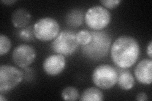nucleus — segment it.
Instances as JSON below:
<instances>
[{
	"mask_svg": "<svg viewBox=\"0 0 152 101\" xmlns=\"http://www.w3.org/2000/svg\"><path fill=\"white\" fill-rule=\"evenodd\" d=\"M99 2L105 8L113 9L119 5L122 1L121 0H101Z\"/></svg>",
	"mask_w": 152,
	"mask_h": 101,
	"instance_id": "nucleus-19",
	"label": "nucleus"
},
{
	"mask_svg": "<svg viewBox=\"0 0 152 101\" xmlns=\"http://www.w3.org/2000/svg\"><path fill=\"white\" fill-rule=\"evenodd\" d=\"M91 41L88 44L83 46V52L88 58L99 60L105 57L111 44V37L104 31L91 32Z\"/></svg>",
	"mask_w": 152,
	"mask_h": 101,
	"instance_id": "nucleus-2",
	"label": "nucleus"
},
{
	"mask_svg": "<svg viewBox=\"0 0 152 101\" xmlns=\"http://www.w3.org/2000/svg\"><path fill=\"white\" fill-rule=\"evenodd\" d=\"M111 20V14L107 8L96 5L89 8L84 15L86 25L94 31H100L108 26Z\"/></svg>",
	"mask_w": 152,
	"mask_h": 101,
	"instance_id": "nucleus-5",
	"label": "nucleus"
},
{
	"mask_svg": "<svg viewBox=\"0 0 152 101\" xmlns=\"http://www.w3.org/2000/svg\"><path fill=\"white\" fill-rule=\"evenodd\" d=\"M104 96L102 91L96 87H89L86 89L80 96L81 101H102Z\"/></svg>",
	"mask_w": 152,
	"mask_h": 101,
	"instance_id": "nucleus-13",
	"label": "nucleus"
},
{
	"mask_svg": "<svg viewBox=\"0 0 152 101\" xmlns=\"http://www.w3.org/2000/svg\"><path fill=\"white\" fill-rule=\"evenodd\" d=\"M34 36L42 42L54 40L60 33V25L55 18L45 17L38 20L33 25Z\"/></svg>",
	"mask_w": 152,
	"mask_h": 101,
	"instance_id": "nucleus-6",
	"label": "nucleus"
},
{
	"mask_svg": "<svg viewBox=\"0 0 152 101\" xmlns=\"http://www.w3.org/2000/svg\"><path fill=\"white\" fill-rule=\"evenodd\" d=\"M135 77L139 83L150 85L152 82V60L143 59L134 69Z\"/></svg>",
	"mask_w": 152,
	"mask_h": 101,
	"instance_id": "nucleus-10",
	"label": "nucleus"
},
{
	"mask_svg": "<svg viewBox=\"0 0 152 101\" xmlns=\"http://www.w3.org/2000/svg\"><path fill=\"white\" fill-rule=\"evenodd\" d=\"M18 37L23 41L32 42L34 41L35 36L34 33V27L27 26L25 28H20L17 32Z\"/></svg>",
	"mask_w": 152,
	"mask_h": 101,
	"instance_id": "nucleus-14",
	"label": "nucleus"
},
{
	"mask_svg": "<svg viewBox=\"0 0 152 101\" xmlns=\"http://www.w3.org/2000/svg\"><path fill=\"white\" fill-rule=\"evenodd\" d=\"M16 0H2L1 3L6 4V5H12L13 3H16Z\"/></svg>",
	"mask_w": 152,
	"mask_h": 101,
	"instance_id": "nucleus-22",
	"label": "nucleus"
},
{
	"mask_svg": "<svg viewBox=\"0 0 152 101\" xmlns=\"http://www.w3.org/2000/svg\"><path fill=\"white\" fill-rule=\"evenodd\" d=\"M136 100L138 101H145L148 100V95L145 92H140L136 96Z\"/></svg>",
	"mask_w": 152,
	"mask_h": 101,
	"instance_id": "nucleus-20",
	"label": "nucleus"
},
{
	"mask_svg": "<svg viewBox=\"0 0 152 101\" xmlns=\"http://www.w3.org/2000/svg\"><path fill=\"white\" fill-rule=\"evenodd\" d=\"M61 97L65 100H76L79 97V91L73 86H67L61 92Z\"/></svg>",
	"mask_w": 152,
	"mask_h": 101,
	"instance_id": "nucleus-15",
	"label": "nucleus"
},
{
	"mask_svg": "<svg viewBox=\"0 0 152 101\" xmlns=\"http://www.w3.org/2000/svg\"><path fill=\"white\" fill-rule=\"evenodd\" d=\"M36 57V52L32 46L26 44L17 46L12 52V59L15 65L22 68L31 65Z\"/></svg>",
	"mask_w": 152,
	"mask_h": 101,
	"instance_id": "nucleus-8",
	"label": "nucleus"
},
{
	"mask_svg": "<svg viewBox=\"0 0 152 101\" xmlns=\"http://www.w3.org/2000/svg\"><path fill=\"white\" fill-rule=\"evenodd\" d=\"M147 54L149 56L150 59H152V41H151L147 47Z\"/></svg>",
	"mask_w": 152,
	"mask_h": 101,
	"instance_id": "nucleus-21",
	"label": "nucleus"
},
{
	"mask_svg": "<svg viewBox=\"0 0 152 101\" xmlns=\"http://www.w3.org/2000/svg\"><path fill=\"white\" fill-rule=\"evenodd\" d=\"M83 12L79 10H73L70 12L67 16V22L72 26H79L83 23Z\"/></svg>",
	"mask_w": 152,
	"mask_h": 101,
	"instance_id": "nucleus-16",
	"label": "nucleus"
},
{
	"mask_svg": "<svg viewBox=\"0 0 152 101\" xmlns=\"http://www.w3.org/2000/svg\"><path fill=\"white\" fill-rule=\"evenodd\" d=\"M79 45L76 33L73 31L66 30L59 33L52 42L51 47L56 53L69 56L74 53Z\"/></svg>",
	"mask_w": 152,
	"mask_h": 101,
	"instance_id": "nucleus-4",
	"label": "nucleus"
},
{
	"mask_svg": "<svg viewBox=\"0 0 152 101\" xmlns=\"http://www.w3.org/2000/svg\"><path fill=\"white\" fill-rule=\"evenodd\" d=\"M118 73L117 85L118 87L124 90H129L133 88L135 81L134 76L127 68H121L115 67Z\"/></svg>",
	"mask_w": 152,
	"mask_h": 101,
	"instance_id": "nucleus-11",
	"label": "nucleus"
},
{
	"mask_svg": "<svg viewBox=\"0 0 152 101\" xmlns=\"http://www.w3.org/2000/svg\"><path fill=\"white\" fill-rule=\"evenodd\" d=\"M140 54L138 42L129 36L118 37L111 47V57L118 68H129L134 65Z\"/></svg>",
	"mask_w": 152,
	"mask_h": 101,
	"instance_id": "nucleus-1",
	"label": "nucleus"
},
{
	"mask_svg": "<svg viewBox=\"0 0 152 101\" xmlns=\"http://www.w3.org/2000/svg\"><path fill=\"white\" fill-rule=\"evenodd\" d=\"M31 20V15L26 9L19 8L13 12L12 15V22L14 27L23 28L27 27Z\"/></svg>",
	"mask_w": 152,
	"mask_h": 101,
	"instance_id": "nucleus-12",
	"label": "nucleus"
},
{
	"mask_svg": "<svg viewBox=\"0 0 152 101\" xmlns=\"http://www.w3.org/2000/svg\"><path fill=\"white\" fill-rule=\"evenodd\" d=\"M0 100L1 101H4V100H7V99H6L5 97H3V96L2 95V94H0Z\"/></svg>",
	"mask_w": 152,
	"mask_h": 101,
	"instance_id": "nucleus-23",
	"label": "nucleus"
},
{
	"mask_svg": "<svg viewBox=\"0 0 152 101\" xmlns=\"http://www.w3.org/2000/svg\"><path fill=\"white\" fill-rule=\"evenodd\" d=\"M66 66V60L64 55L60 54L48 56L43 61L42 68L45 73L50 76H56L62 72Z\"/></svg>",
	"mask_w": 152,
	"mask_h": 101,
	"instance_id": "nucleus-9",
	"label": "nucleus"
},
{
	"mask_svg": "<svg viewBox=\"0 0 152 101\" xmlns=\"http://www.w3.org/2000/svg\"><path fill=\"white\" fill-rule=\"evenodd\" d=\"M118 73L113 67L108 64H102L94 68L92 80L99 89L107 90L112 88L117 82Z\"/></svg>",
	"mask_w": 152,
	"mask_h": 101,
	"instance_id": "nucleus-3",
	"label": "nucleus"
},
{
	"mask_svg": "<svg viewBox=\"0 0 152 101\" xmlns=\"http://www.w3.org/2000/svg\"><path fill=\"white\" fill-rule=\"evenodd\" d=\"M12 47L10 39L4 34H0V55L3 56L9 52Z\"/></svg>",
	"mask_w": 152,
	"mask_h": 101,
	"instance_id": "nucleus-17",
	"label": "nucleus"
},
{
	"mask_svg": "<svg viewBox=\"0 0 152 101\" xmlns=\"http://www.w3.org/2000/svg\"><path fill=\"white\" fill-rule=\"evenodd\" d=\"M76 37L79 44L87 45L91 41V33L87 30H82L76 33Z\"/></svg>",
	"mask_w": 152,
	"mask_h": 101,
	"instance_id": "nucleus-18",
	"label": "nucleus"
},
{
	"mask_svg": "<svg viewBox=\"0 0 152 101\" xmlns=\"http://www.w3.org/2000/svg\"><path fill=\"white\" fill-rule=\"evenodd\" d=\"M23 79L22 71L15 66L8 65L0 66V92L10 91L20 84Z\"/></svg>",
	"mask_w": 152,
	"mask_h": 101,
	"instance_id": "nucleus-7",
	"label": "nucleus"
}]
</instances>
